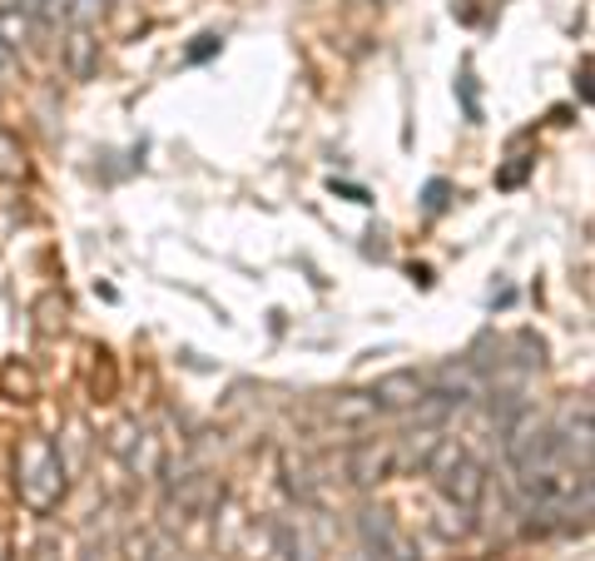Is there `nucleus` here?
Returning <instances> with one entry per match:
<instances>
[{
	"instance_id": "1",
	"label": "nucleus",
	"mask_w": 595,
	"mask_h": 561,
	"mask_svg": "<svg viewBox=\"0 0 595 561\" xmlns=\"http://www.w3.org/2000/svg\"><path fill=\"white\" fill-rule=\"evenodd\" d=\"M432 477L436 487L446 492L452 501H462V507H472L476 497H482V467H476L472 457H466L462 447H452V442H436L432 447Z\"/></svg>"
},
{
	"instance_id": "2",
	"label": "nucleus",
	"mask_w": 595,
	"mask_h": 561,
	"mask_svg": "<svg viewBox=\"0 0 595 561\" xmlns=\"http://www.w3.org/2000/svg\"><path fill=\"white\" fill-rule=\"evenodd\" d=\"M372 402H377V408H412V402H426V382L416 378L412 368L387 373V378H377Z\"/></svg>"
}]
</instances>
